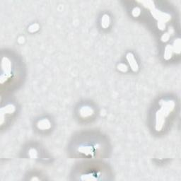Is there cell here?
I'll return each instance as SVG.
<instances>
[{"label": "cell", "mask_w": 181, "mask_h": 181, "mask_svg": "<svg viewBox=\"0 0 181 181\" xmlns=\"http://www.w3.org/2000/svg\"><path fill=\"white\" fill-rule=\"evenodd\" d=\"M50 122L47 119H42L38 121V129L45 130H48L50 127Z\"/></svg>", "instance_id": "obj_5"}, {"label": "cell", "mask_w": 181, "mask_h": 181, "mask_svg": "<svg viewBox=\"0 0 181 181\" xmlns=\"http://www.w3.org/2000/svg\"><path fill=\"white\" fill-rule=\"evenodd\" d=\"M175 104L173 101H166L161 106V108L156 113V130L161 131L163 124L165 123V119L169 113L173 110Z\"/></svg>", "instance_id": "obj_1"}, {"label": "cell", "mask_w": 181, "mask_h": 181, "mask_svg": "<svg viewBox=\"0 0 181 181\" xmlns=\"http://www.w3.org/2000/svg\"><path fill=\"white\" fill-rule=\"evenodd\" d=\"M79 113L82 117H88L93 114V110L89 106H84L81 108Z\"/></svg>", "instance_id": "obj_3"}, {"label": "cell", "mask_w": 181, "mask_h": 181, "mask_svg": "<svg viewBox=\"0 0 181 181\" xmlns=\"http://www.w3.org/2000/svg\"><path fill=\"white\" fill-rule=\"evenodd\" d=\"M110 17H109L108 15L105 14L103 16L101 19V26L104 28H108L109 25H110Z\"/></svg>", "instance_id": "obj_7"}, {"label": "cell", "mask_w": 181, "mask_h": 181, "mask_svg": "<svg viewBox=\"0 0 181 181\" xmlns=\"http://www.w3.org/2000/svg\"><path fill=\"white\" fill-rule=\"evenodd\" d=\"M2 75H1V84H3L4 82H6L12 77V63L9 59L3 57L2 60Z\"/></svg>", "instance_id": "obj_2"}, {"label": "cell", "mask_w": 181, "mask_h": 181, "mask_svg": "<svg viewBox=\"0 0 181 181\" xmlns=\"http://www.w3.org/2000/svg\"><path fill=\"white\" fill-rule=\"evenodd\" d=\"M37 151L35 149H31L29 151V155L32 157V158H36L37 156Z\"/></svg>", "instance_id": "obj_9"}, {"label": "cell", "mask_w": 181, "mask_h": 181, "mask_svg": "<svg viewBox=\"0 0 181 181\" xmlns=\"http://www.w3.org/2000/svg\"><path fill=\"white\" fill-rule=\"evenodd\" d=\"M127 59L128 62H129L130 67H132V70L137 71V69H138V64H137V61L135 60L134 55H133L132 53H128L127 54Z\"/></svg>", "instance_id": "obj_4"}, {"label": "cell", "mask_w": 181, "mask_h": 181, "mask_svg": "<svg viewBox=\"0 0 181 181\" xmlns=\"http://www.w3.org/2000/svg\"><path fill=\"white\" fill-rule=\"evenodd\" d=\"M118 69L122 71H126L127 70V67L125 64H120L118 66Z\"/></svg>", "instance_id": "obj_10"}, {"label": "cell", "mask_w": 181, "mask_h": 181, "mask_svg": "<svg viewBox=\"0 0 181 181\" xmlns=\"http://www.w3.org/2000/svg\"><path fill=\"white\" fill-rule=\"evenodd\" d=\"M38 28H39L38 25L36 24V23H35V24H32L30 26L29 28H28V30H29L30 32L33 33V32H36V30H38Z\"/></svg>", "instance_id": "obj_8"}, {"label": "cell", "mask_w": 181, "mask_h": 181, "mask_svg": "<svg viewBox=\"0 0 181 181\" xmlns=\"http://www.w3.org/2000/svg\"><path fill=\"white\" fill-rule=\"evenodd\" d=\"M15 111V106L12 104L7 105V106L4 107L1 109V115H4V114H11Z\"/></svg>", "instance_id": "obj_6"}]
</instances>
